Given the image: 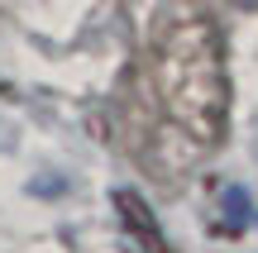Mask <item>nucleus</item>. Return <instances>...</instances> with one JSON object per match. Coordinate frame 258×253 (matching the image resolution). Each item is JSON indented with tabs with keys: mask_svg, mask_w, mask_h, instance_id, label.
I'll return each mask as SVG.
<instances>
[{
	"mask_svg": "<svg viewBox=\"0 0 258 253\" xmlns=\"http://www.w3.org/2000/svg\"><path fill=\"white\" fill-rule=\"evenodd\" d=\"M153 96L167 129L211 148L230 124V67L220 24L201 0H167L153 19Z\"/></svg>",
	"mask_w": 258,
	"mask_h": 253,
	"instance_id": "f257e3e1",
	"label": "nucleus"
},
{
	"mask_svg": "<svg viewBox=\"0 0 258 253\" xmlns=\"http://www.w3.org/2000/svg\"><path fill=\"white\" fill-rule=\"evenodd\" d=\"M115 215H120L129 244H139V253H172V248H167L163 225H158V215H153V206H148L139 191H129V187L115 191Z\"/></svg>",
	"mask_w": 258,
	"mask_h": 253,
	"instance_id": "f03ea898",
	"label": "nucleus"
},
{
	"mask_svg": "<svg viewBox=\"0 0 258 253\" xmlns=\"http://www.w3.org/2000/svg\"><path fill=\"white\" fill-rule=\"evenodd\" d=\"M244 225H249V196H244V191L239 187H230V191H225V234H239V229Z\"/></svg>",
	"mask_w": 258,
	"mask_h": 253,
	"instance_id": "7ed1b4c3",
	"label": "nucleus"
}]
</instances>
